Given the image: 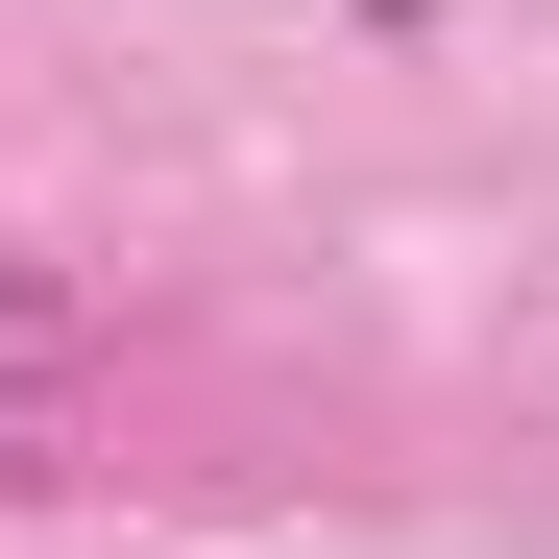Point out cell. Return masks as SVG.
Masks as SVG:
<instances>
[{
  "label": "cell",
  "mask_w": 559,
  "mask_h": 559,
  "mask_svg": "<svg viewBox=\"0 0 559 559\" xmlns=\"http://www.w3.org/2000/svg\"><path fill=\"white\" fill-rule=\"evenodd\" d=\"M73 341H98V317H73V267H0V390H49Z\"/></svg>",
  "instance_id": "6da1fadb"
}]
</instances>
